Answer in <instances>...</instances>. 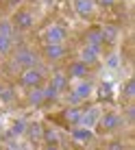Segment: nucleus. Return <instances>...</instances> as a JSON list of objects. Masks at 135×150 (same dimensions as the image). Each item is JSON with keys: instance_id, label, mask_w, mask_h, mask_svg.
<instances>
[{"instance_id": "2f4dec72", "label": "nucleus", "mask_w": 135, "mask_h": 150, "mask_svg": "<svg viewBox=\"0 0 135 150\" xmlns=\"http://www.w3.org/2000/svg\"><path fill=\"white\" fill-rule=\"evenodd\" d=\"M59 150H74V148H70V146H65V148H59Z\"/></svg>"}, {"instance_id": "39448f33", "label": "nucleus", "mask_w": 135, "mask_h": 150, "mask_svg": "<svg viewBox=\"0 0 135 150\" xmlns=\"http://www.w3.org/2000/svg\"><path fill=\"white\" fill-rule=\"evenodd\" d=\"M41 39H44V44H65V39H68V28L61 26V24H50V26L44 30Z\"/></svg>"}, {"instance_id": "cd10ccee", "label": "nucleus", "mask_w": 135, "mask_h": 150, "mask_svg": "<svg viewBox=\"0 0 135 150\" xmlns=\"http://www.w3.org/2000/svg\"><path fill=\"white\" fill-rule=\"evenodd\" d=\"M118 65H120V59H118L116 54H113V57H109V68H118Z\"/></svg>"}, {"instance_id": "6ab92c4d", "label": "nucleus", "mask_w": 135, "mask_h": 150, "mask_svg": "<svg viewBox=\"0 0 135 150\" xmlns=\"http://www.w3.org/2000/svg\"><path fill=\"white\" fill-rule=\"evenodd\" d=\"M26 120H15L11 124V128H9V133H7V139H11V137H18V135H24L26 133Z\"/></svg>"}, {"instance_id": "5701e85b", "label": "nucleus", "mask_w": 135, "mask_h": 150, "mask_svg": "<svg viewBox=\"0 0 135 150\" xmlns=\"http://www.w3.org/2000/svg\"><path fill=\"white\" fill-rule=\"evenodd\" d=\"M41 89H44V102H55V100H59V91H57L55 87L46 85V87H41Z\"/></svg>"}, {"instance_id": "c756f323", "label": "nucleus", "mask_w": 135, "mask_h": 150, "mask_svg": "<svg viewBox=\"0 0 135 150\" xmlns=\"http://www.w3.org/2000/svg\"><path fill=\"white\" fill-rule=\"evenodd\" d=\"M4 2H7L9 7H20V4H22V0H4Z\"/></svg>"}, {"instance_id": "0eeeda50", "label": "nucleus", "mask_w": 135, "mask_h": 150, "mask_svg": "<svg viewBox=\"0 0 135 150\" xmlns=\"http://www.w3.org/2000/svg\"><path fill=\"white\" fill-rule=\"evenodd\" d=\"M72 7H74L76 15L83 18V20H92L94 13H96V2H94V0H74Z\"/></svg>"}, {"instance_id": "7c9ffc66", "label": "nucleus", "mask_w": 135, "mask_h": 150, "mask_svg": "<svg viewBox=\"0 0 135 150\" xmlns=\"http://www.w3.org/2000/svg\"><path fill=\"white\" fill-rule=\"evenodd\" d=\"M41 150H59V146H53V144H44Z\"/></svg>"}, {"instance_id": "f3484780", "label": "nucleus", "mask_w": 135, "mask_h": 150, "mask_svg": "<svg viewBox=\"0 0 135 150\" xmlns=\"http://www.w3.org/2000/svg\"><path fill=\"white\" fill-rule=\"evenodd\" d=\"M26 102L31 107H39V105H44V89H41V85L39 87H31L28 89V94H26Z\"/></svg>"}, {"instance_id": "6e6552de", "label": "nucleus", "mask_w": 135, "mask_h": 150, "mask_svg": "<svg viewBox=\"0 0 135 150\" xmlns=\"http://www.w3.org/2000/svg\"><path fill=\"white\" fill-rule=\"evenodd\" d=\"M100 54H102V48H96V46H83L81 54H79V61H83L85 65H96L100 61Z\"/></svg>"}, {"instance_id": "dca6fc26", "label": "nucleus", "mask_w": 135, "mask_h": 150, "mask_svg": "<svg viewBox=\"0 0 135 150\" xmlns=\"http://www.w3.org/2000/svg\"><path fill=\"white\" fill-rule=\"evenodd\" d=\"M72 91H74V94L79 96V98H81L83 102H85L87 98L92 96V91H94V85H92L90 81H85V79H83V81H79V85H76V87H74V89H72Z\"/></svg>"}, {"instance_id": "2eb2a0df", "label": "nucleus", "mask_w": 135, "mask_h": 150, "mask_svg": "<svg viewBox=\"0 0 135 150\" xmlns=\"http://www.w3.org/2000/svg\"><path fill=\"white\" fill-rule=\"evenodd\" d=\"M72 139H74L76 144H87V142H92V128H85V126H74L72 128Z\"/></svg>"}, {"instance_id": "f03ea898", "label": "nucleus", "mask_w": 135, "mask_h": 150, "mask_svg": "<svg viewBox=\"0 0 135 150\" xmlns=\"http://www.w3.org/2000/svg\"><path fill=\"white\" fill-rule=\"evenodd\" d=\"M44 76H46V68L44 65H37V68H28V70L20 72L18 83L24 89H31V87H39L41 83H44Z\"/></svg>"}, {"instance_id": "423d86ee", "label": "nucleus", "mask_w": 135, "mask_h": 150, "mask_svg": "<svg viewBox=\"0 0 135 150\" xmlns=\"http://www.w3.org/2000/svg\"><path fill=\"white\" fill-rule=\"evenodd\" d=\"M120 124H122V117H120V113H116V111H107V113H102V115L98 117V126H100L105 133L118 131Z\"/></svg>"}, {"instance_id": "b1692460", "label": "nucleus", "mask_w": 135, "mask_h": 150, "mask_svg": "<svg viewBox=\"0 0 135 150\" xmlns=\"http://www.w3.org/2000/svg\"><path fill=\"white\" fill-rule=\"evenodd\" d=\"M11 50H13V39L0 37V54H9Z\"/></svg>"}, {"instance_id": "393cba45", "label": "nucleus", "mask_w": 135, "mask_h": 150, "mask_svg": "<svg viewBox=\"0 0 135 150\" xmlns=\"http://www.w3.org/2000/svg\"><path fill=\"white\" fill-rule=\"evenodd\" d=\"M0 100H2V102H13L15 100V91L11 89V87H4L2 94H0Z\"/></svg>"}, {"instance_id": "9b49d317", "label": "nucleus", "mask_w": 135, "mask_h": 150, "mask_svg": "<svg viewBox=\"0 0 135 150\" xmlns=\"http://www.w3.org/2000/svg\"><path fill=\"white\" fill-rule=\"evenodd\" d=\"M98 117H100V111L96 107H90V109H83V115H81V124L79 126H85V128H92L98 124Z\"/></svg>"}, {"instance_id": "f8f14e48", "label": "nucleus", "mask_w": 135, "mask_h": 150, "mask_svg": "<svg viewBox=\"0 0 135 150\" xmlns=\"http://www.w3.org/2000/svg\"><path fill=\"white\" fill-rule=\"evenodd\" d=\"M85 46H96V48H102V33H100V26H92L85 30Z\"/></svg>"}, {"instance_id": "a878e982", "label": "nucleus", "mask_w": 135, "mask_h": 150, "mask_svg": "<svg viewBox=\"0 0 135 150\" xmlns=\"http://www.w3.org/2000/svg\"><path fill=\"white\" fill-rule=\"evenodd\" d=\"M107 150H126V148H124L122 142H109L107 144Z\"/></svg>"}, {"instance_id": "412c9836", "label": "nucleus", "mask_w": 135, "mask_h": 150, "mask_svg": "<svg viewBox=\"0 0 135 150\" xmlns=\"http://www.w3.org/2000/svg\"><path fill=\"white\" fill-rule=\"evenodd\" d=\"M41 142L44 144H53V146H59V133L55 128H44L41 133Z\"/></svg>"}, {"instance_id": "4be33fe9", "label": "nucleus", "mask_w": 135, "mask_h": 150, "mask_svg": "<svg viewBox=\"0 0 135 150\" xmlns=\"http://www.w3.org/2000/svg\"><path fill=\"white\" fill-rule=\"evenodd\" d=\"M122 94H124V98H126V100H133V98H135V79H129L126 83H124Z\"/></svg>"}, {"instance_id": "aec40b11", "label": "nucleus", "mask_w": 135, "mask_h": 150, "mask_svg": "<svg viewBox=\"0 0 135 150\" xmlns=\"http://www.w3.org/2000/svg\"><path fill=\"white\" fill-rule=\"evenodd\" d=\"M15 26L11 24V20H0V37H7V39H13L15 37Z\"/></svg>"}, {"instance_id": "9d476101", "label": "nucleus", "mask_w": 135, "mask_h": 150, "mask_svg": "<svg viewBox=\"0 0 135 150\" xmlns=\"http://www.w3.org/2000/svg\"><path fill=\"white\" fill-rule=\"evenodd\" d=\"M48 85H50V87H55L59 94H65V91L70 89V79H68L65 72H55V74L50 76Z\"/></svg>"}, {"instance_id": "ddd939ff", "label": "nucleus", "mask_w": 135, "mask_h": 150, "mask_svg": "<svg viewBox=\"0 0 135 150\" xmlns=\"http://www.w3.org/2000/svg\"><path fill=\"white\" fill-rule=\"evenodd\" d=\"M100 33H102V44H116L118 37H120V28L116 26V24H105V26H100Z\"/></svg>"}, {"instance_id": "473e14b6", "label": "nucleus", "mask_w": 135, "mask_h": 150, "mask_svg": "<svg viewBox=\"0 0 135 150\" xmlns=\"http://www.w3.org/2000/svg\"><path fill=\"white\" fill-rule=\"evenodd\" d=\"M2 89H4V85H2V83H0V94H2Z\"/></svg>"}, {"instance_id": "a211bd4d", "label": "nucleus", "mask_w": 135, "mask_h": 150, "mask_svg": "<svg viewBox=\"0 0 135 150\" xmlns=\"http://www.w3.org/2000/svg\"><path fill=\"white\" fill-rule=\"evenodd\" d=\"M41 133H44V126L39 122H31L26 124V135L31 142H41Z\"/></svg>"}, {"instance_id": "1a4fd4ad", "label": "nucleus", "mask_w": 135, "mask_h": 150, "mask_svg": "<svg viewBox=\"0 0 135 150\" xmlns=\"http://www.w3.org/2000/svg\"><path fill=\"white\" fill-rule=\"evenodd\" d=\"M65 74H68V79H76V81H83V79H87L90 76V65H85L83 61H72L70 65H68V70H65Z\"/></svg>"}, {"instance_id": "bb28decb", "label": "nucleus", "mask_w": 135, "mask_h": 150, "mask_svg": "<svg viewBox=\"0 0 135 150\" xmlns=\"http://www.w3.org/2000/svg\"><path fill=\"white\" fill-rule=\"evenodd\" d=\"M98 2H100V7H105V9H111L113 4L118 2V0H98Z\"/></svg>"}, {"instance_id": "4468645a", "label": "nucleus", "mask_w": 135, "mask_h": 150, "mask_svg": "<svg viewBox=\"0 0 135 150\" xmlns=\"http://www.w3.org/2000/svg\"><path fill=\"white\" fill-rule=\"evenodd\" d=\"M61 115H63V120L70 124V126H79L81 124V115H83V107H68Z\"/></svg>"}, {"instance_id": "7ed1b4c3", "label": "nucleus", "mask_w": 135, "mask_h": 150, "mask_svg": "<svg viewBox=\"0 0 135 150\" xmlns=\"http://www.w3.org/2000/svg\"><path fill=\"white\" fill-rule=\"evenodd\" d=\"M11 24L15 26L18 33H26V30H31V28L35 26V15L31 13L28 9H18V11L13 13Z\"/></svg>"}, {"instance_id": "f257e3e1", "label": "nucleus", "mask_w": 135, "mask_h": 150, "mask_svg": "<svg viewBox=\"0 0 135 150\" xmlns=\"http://www.w3.org/2000/svg\"><path fill=\"white\" fill-rule=\"evenodd\" d=\"M11 63H13V68H18V70L37 68V65H39V54L35 52L33 48H26V46H20V48L13 52V59H11Z\"/></svg>"}, {"instance_id": "c85d7f7f", "label": "nucleus", "mask_w": 135, "mask_h": 150, "mask_svg": "<svg viewBox=\"0 0 135 150\" xmlns=\"http://www.w3.org/2000/svg\"><path fill=\"white\" fill-rule=\"evenodd\" d=\"M126 117H129V120L135 117V107H126Z\"/></svg>"}, {"instance_id": "20e7f679", "label": "nucleus", "mask_w": 135, "mask_h": 150, "mask_svg": "<svg viewBox=\"0 0 135 150\" xmlns=\"http://www.w3.org/2000/svg\"><path fill=\"white\" fill-rule=\"evenodd\" d=\"M41 57L48 63H59V61H63L68 57V48H65V44H44Z\"/></svg>"}]
</instances>
